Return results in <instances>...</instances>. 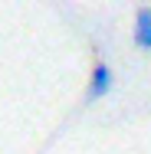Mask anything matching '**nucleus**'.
<instances>
[{
    "mask_svg": "<svg viewBox=\"0 0 151 154\" xmlns=\"http://www.w3.org/2000/svg\"><path fill=\"white\" fill-rule=\"evenodd\" d=\"M115 89V72H112V66L109 62H95L92 66V75H89V89H86V102H99V98H105V95Z\"/></svg>",
    "mask_w": 151,
    "mask_h": 154,
    "instance_id": "obj_1",
    "label": "nucleus"
},
{
    "mask_svg": "<svg viewBox=\"0 0 151 154\" xmlns=\"http://www.w3.org/2000/svg\"><path fill=\"white\" fill-rule=\"evenodd\" d=\"M135 46L141 53H151V7H138L135 13Z\"/></svg>",
    "mask_w": 151,
    "mask_h": 154,
    "instance_id": "obj_2",
    "label": "nucleus"
}]
</instances>
